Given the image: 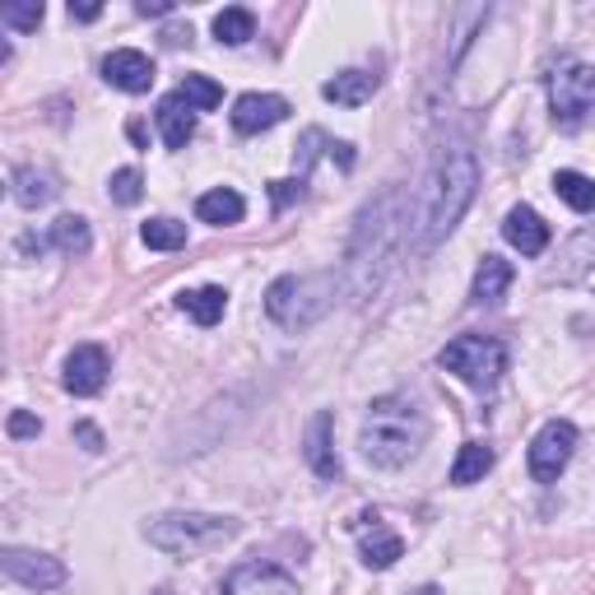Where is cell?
<instances>
[{"instance_id":"6da1fadb","label":"cell","mask_w":595,"mask_h":595,"mask_svg":"<svg viewBox=\"0 0 595 595\" xmlns=\"http://www.w3.org/2000/svg\"><path fill=\"white\" fill-rule=\"evenodd\" d=\"M474 186H480V163H474V154L465 145H447L433 163V173H428L423 201H419L414 228H410L419 252H433L461 224V214L474 201Z\"/></svg>"},{"instance_id":"7a4b0ae2","label":"cell","mask_w":595,"mask_h":595,"mask_svg":"<svg viewBox=\"0 0 595 595\" xmlns=\"http://www.w3.org/2000/svg\"><path fill=\"white\" fill-rule=\"evenodd\" d=\"M400 192H382L372 205H363L359 224L349 237V256H345V284L353 302H368L391 275V260L400 247Z\"/></svg>"},{"instance_id":"3957f363","label":"cell","mask_w":595,"mask_h":595,"mask_svg":"<svg viewBox=\"0 0 595 595\" xmlns=\"http://www.w3.org/2000/svg\"><path fill=\"white\" fill-rule=\"evenodd\" d=\"M428 442V414L410 396H377L363 414L359 447L372 465L400 470L404 461H414Z\"/></svg>"},{"instance_id":"277c9868","label":"cell","mask_w":595,"mask_h":595,"mask_svg":"<svg viewBox=\"0 0 595 595\" xmlns=\"http://www.w3.org/2000/svg\"><path fill=\"white\" fill-rule=\"evenodd\" d=\"M237 535L233 516H214V512H163L145 526V540L154 550L173 554V558H201L214 554Z\"/></svg>"},{"instance_id":"5b68a950","label":"cell","mask_w":595,"mask_h":595,"mask_svg":"<svg viewBox=\"0 0 595 595\" xmlns=\"http://www.w3.org/2000/svg\"><path fill=\"white\" fill-rule=\"evenodd\" d=\"M326 307H330V275H317V279L279 275L266 289V312L284 330H307L326 317Z\"/></svg>"},{"instance_id":"8992f818","label":"cell","mask_w":595,"mask_h":595,"mask_svg":"<svg viewBox=\"0 0 595 595\" xmlns=\"http://www.w3.org/2000/svg\"><path fill=\"white\" fill-rule=\"evenodd\" d=\"M438 363L451 377H461L465 387L489 391L497 377L507 372V349H503V340H493V336H456L438 353Z\"/></svg>"},{"instance_id":"52a82bcc","label":"cell","mask_w":595,"mask_h":595,"mask_svg":"<svg viewBox=\"0 0 595 595\" xmlns=\"http://www.w3.org/2000/svg\"><path fill=\"white\" fill-rule=\"evenodd\" d=\"M595 103V70L591 65H563L550 75V107L563 131H582Z\"/></svg>"},{"instance_id":"ba28073f","label":"cell","mask_w":595,"mask_h":595,"mask_svg":"<svg viewBox=\"0 0 595 595\" xmlns=\"http://www.w3.org/2000/svg\"><path fill=\"white\" fill-rule=\"evenodd\" d=\"M573 451H577V428L573 423L567 419L544 423L531 442V474L540 484H558V474L567 470V461H573Z\"/></svg>"},{"instance_id":"9c48e42d","label":"cell","mask_w":595,"mask_h":595,"mask_svg":"<svg viewBox=\"0 0 595 595\" xmlns=\"http://www.w3.org/2000/svg\"><path fill=\"white\" fill-rule=\"evenodd\" d=\"M219 595H298V582L275 563L247 558L219 582Z\"/></svg>"},{"instance_id":"30bf717a","label":"cell","mask_w":595,"mask_h":595,"mask_svg":"<svg viewBox=\"0 0 595 595\" xmlns=\"http://www.w3.org/2000/svg\"><path fill=\"white\" fill-rule=\"evenodd\" d=\"M0 573L29 591H57L65 582V563L38 550H0Z\"/></svg>"},{"instance_id":"8fae6325","label":"cell","mask_w":595,"mask_h":595,"mask_svg":"<svg viewBox=\"0 0 595 595\" xmlns=\"http://www.w3.org/2000/svg\"><path fill=\"white\" fill-rule=\"evenodd\" d=\"M284 116H289V103L279 99V93H243V99L233 103V131L237 135H260L279 126Z\"/></svg>"},{"instance_id":"7c38bea8","label":"cell","mask_w":595,"mask_h":595,"mask_svg":"<svg viewBox=\"0 0 595 595\" xmlns=\"http://www.w3.org/2000/svg\"><path fill=\"white\" fill-rule=\"evenodd\" d=\"M107 387V349L103 345H80L65 359V391L70 396H99Z\"/></svg>"},{"instance_id":"4fadbf2b","label":"cell","mask_w":595,"mask_h":595,"mask_svg":"<svg viewBox=\"0 0 595 595\" xmlns=\"http://www.w3.org/2000/svg\"><path fill=\"white\" fill-rule=\"evenodd\" d=\"M103 80L122 93H150L154 89V61L145 52H135V47H122V52H112L103 61Z\"/></svg>"},{"instance_id":"5bb4252c","label":"cell","mask_w":595,"mask_h":595,"mask_svg":"<svg viewBox=\"0 0 595 595\" xmlns=\"http://www.w3.org/2000/svg\"><path fill=\"white\" fill-rule=\"evenodd\" d=\"M503 237L521 256H540L544 247H550V224H544L531 205H512L507 219H503Z\"/></svg>"},{"instance_id":"9a60e30c","label":"cell","mask_w":595,"mask_h":595,"mask_svg":"<svg viewBox=\"0 0 595 595\" xmlns=\"http://www.w3.org/2000/svg\"><path fill=\"white\" fill-rule=\"evenodd\" d=\"M307 465H312L317 480H340V456L336 447H330V414L321 410L312 423H307V447H302Z\"/></svg>"},{"instance_id":"2e32d148","label":"cell","mask_w":595,"mask_h":595,"mask_svg":"<svg viewBox=\"0 0 595 595\" xmlns=\"http://www.w3.org/2000/svg\"><path fill=\"white\" fill-rule=\"evenodd\" d=\"M377 93V75L372 70H340L336 80L321 84V99L326 103H340V107H363Z\"/></svg>"},{"instance_id":"e0dca14e","label":"cell","mask_w":595,"mask_h":595,"mask_svg":"<svg viewBox=\"0 0 595 595\" xmlns=\"http://www.w3.org/2000/svg\"><path fill=\"white\" fill-rule=\"evenodd\" d=\"M512 289V260L503 256H484L480 260V270H474V284H470V302H497Z\"/></svg>"},{"instance_id":"ac0fdd59","label":"cell","mask_w":595,"mask_h":595,"mask_svg":"<svg viewBox=\"0 0 595 595\" xmlns=\"http://www.w3.org/2000/svg\"><path fill=\"white\" fill-rule=\"evenodd\" d=\"M177 307L196 326H214V321H224V312H228V294L219 289V284H201V289L177 294Z\"/></svg>"},{"instance_id":"d6986e66","label":"cell","mask_w":595,"mask_h":595,"mask_svg":"<svg viewBox=\"0 0 595 595\" xmlns=\"http://www.w3.org/2000/svg\"><path fill=\"white\" fill-rule=\"evenodd\" d=\"M158 131H163V145L168 150H186V140L196 135V112L173 93V99L158 103Z\"/></svg>"},{"instance_id":"ffe728a7","label":"cell","mask_w":595,"mask_h":595,"mask_svg":"<svg viewBox=\"0 0 595 595\" xmlns=\"http://www.w3.org/2000/svg\"><path fill=\"white\" fill-rule=\"evenodd\" d=\"M196 214H201V224H214V228H228L237 224L247 214V201L233 192V186H214V192H205L196 201Z\"/></svg>"},{"instance_id":"44dd1931","label":"cell","mask_w":595,"mask_h":595,"mask_svg":"<svg viewBox=\"0 0 595 595\" xmlns=\"http://www.w3.org/2000/svg\"><path fill=\"white\" fill-rule=\"evenodd\" d=\"M47 243H52L57 252H65V256H84L93 247V233H89V224L80 219V214H61V219L52 224V233H47Z\"/></svg>"},{"instance_id":"7402d4cb","label":"cell","mask_w":595,"mask_h":595,"mask_svg":"<svg viewBox=\"0 0 595 595\" xmlns=\"http://www.w3.org/2000/svg\"><path fill=\"white\" fill-rule=\"evenodd\" d=\"M493 470V447H484V442H465L461 447V456H456V465H451V484H480L484 474Z\"/></svg>"},{"instance_id":"603a6c76","label":"cell","mask_w":595,"mask_h":595,"mask_svg":"<svg viewBox=\"0 0 595 595\" xmlns=\"http://www.w3.org/2000/svg\"><path fill=\"white\" fill-rule=\"evenodd\" d=\"M214 38H219L224 47H243V42H252V38H256V14L243 10V6L219 10V14H214Z\"/></svg>"},{"instance_id":"cb8c5ba5","label":"cell","mask_w":595,"mask_h":595,"mask_svg":"<svg viewBox=\"0 0 595 595\" xmlns=\"http://www.w3.org/2000/svg\"><path fill=\"white\" fill-rule=\"evenodd\" d=\"M52 196H57V177L52 173H38V168H19L14 173V201L23 209H38V205H47Z\"/></svg>"},{"instance_id":"d4e9b609","label":"cell","mask_w":595,"mask_h":595,"mask_svg":"<svg viewBox=\"0 0 595 595\" xmlns=\"http://www.w3.org/2000/svg\"><path fill=\"white\" fill-rule=\"evenodd\" d=\"M554 192L573 205L577 214H586L591 205H595V182L586 177V173H573V168H563V173H554Z\"/></svg>"},{"instance_id":"484cf974","label":"cell","mask_w":595,"mask_h":595,"mask_svg":"<svg viewBox=\"0 0 595 595\" xmlns=\"http://www.w3.org/2000/svg\"><path fill=\"white\" fill-rule=\"evenodd\" d=\"M177 99L192 107V112H214V107L224 103V89L214 84V80H205V75H186L182 89H177Z\"/></svg>"},{"instance_id":"4316f807","label":"cell","mask_w":595,"mask_h":595,"mask_svg":"<svg viewBox=\"0 0 595 595\" xmlns=\"http://www.w3.org/2000/svg\"><path fill=\"white\" fill-rule=\"evenodd\" d=\"M400 554H404V544H400V535H391V531H377V526H372V535L363 540V563L377 567V573H382V567H391Z\"/></svg>"},{"instance_id":"83f0119b","label":"cell","mask_w":595,"mask_h":595,"mask_svg":"<svg viewBox=\"0 0 595 595\" xmlns=\"http://www.w3.org/2000/svg\"><path fill=\"white\" fill-rule=\"evenodd\" d=\"M140 237H145L150 252H177V247H186V224H177V219H150L145 228H140Z\"/></svg>"},{"instance_id":"f1b7e54d","label":"cell","mask_w":595,"mask_h":595,"mask_svg":"<svg viewBox=\"0 0 595 595\" xmlns=\"http://www.w3.org/2000/svg\"><path fill=\"white\" fill-rule=\"evenodd\" d=\"M42 0H0V23H10L19 33H33L42 23Z\"/></svg>"},{"instance_id":"f546056e","label":"cell","mask_w":595,"mask_h":595,"mask_svg":"<svg viewBox=\"0 0 595 595\" xmlns=\"http://www.w3.org/2000/svg\"><path fill=\"white\" fill-rule=\"evenodd\" d=\"M107 192H112L116 205H135L140 196H145V177H140L135 168H116L112 182H107Z\"/></svg>"},{"instance_id":"4dcf8cb0","label":"cell","mask_w":595,"mask_h":595,"mask_svg":"<svg viewBox=\"0 0 595 595\" xmlns=\"http://www.w3.org/2000/svg\"><path fill=\"white\" fill-rule=\"evenodd\" d=\"M270 201H275V209H289L294 201H302V177H284V182H270Z\"/></svg>"},{"instance_id":"1f68e13d","label":"cell","mask_w":595,"mask_h":595,"mask_svg":"<svg viewBox=\"0 0 595 595\" xmlns=\"http://www.w3.org/2000/svg\"><path fill=\"white\" fill-rule=\"evenodd\" d=\"M42 433V423L29 414V410H19V414H10V438H38Z\"/></svg>"},{"instance_id":"d6a6232c","label":"cell","mask_w":595,"mask_h":595,"mask_svg":"<svg viewBox=\"0 0 595 595\" xmlns=\"http://www.w3.org/2000/svg\"><path fill=\"white\" fill-rule=\"evenodd\" d=\"M103 14V6L99 0H70V19H80V23H93Z\"/></svg>"},{"instance_id":"836d02e7","label":"cell","mask_w":595,"mask_h":595,"mask_svg":"<svg viewBox=\"0 0 595 595\" xmlns=\"http://www.w3.org/2000/svg\"><path fill=\"white\" fill-rule=\"evenodd\" d=\"M75 438L84 442V451H103V433L93 423H75Z\"/></svg>"},{"instance_id":"e575fe53","label":"cell","mask_w":595,"mask_h":595,"mask_svg":"<svg viewBox=\"0 0 595 595\" xmlns=\"http://www.w3.org/2000/svg\"><path fill=\"white\" fill-rule=\"evenodd\" d=\"M135 10L145 14V19L150 14H173V0H135Z\"/></svg>"},{"instance_id":"d590c367","label":"cell","mask_w":595,"mask_h":595,"mask_svg":"<svg viewBox=\"0 0 595 595\" xmlns=\"http://www.w3.org/2000/svg\"><path fill=\"white\" fill-rule=\"evenodd\" d=\"M163 38H168V42H186V38H192V29H168Z\"/></svg>"},{"instance_id":"8d00e7d4","label":"cell","mask_w":595,"mask_h":595,"mask_svg":"<svg viewBox=\"0 0 595 595\" xmlns=\"http://www.w3.org/2000/svg\"><path fill=\"white\" fill-rule=\"evenodd\" d=\"M6 61H10V42H6V38H0V65H6Z\"/></svg>"},{"instance_id":"74e56055","label":"cell","mask_w":595,"mask_h":595,"mask_svg":"<svg viewBox=\"0 0 595 595\" xmlns=\"http://www.w3.org/2000/svg\"><path fill=\"white\" fill-rule=\"evenodd\" d=\"M158 595H173V591H158Z\"/></svg>"},{"instance_id":"f35d334b","label":"cell","mask_w":595,"mask_h":595,"mask_svg":"<svg viewBox=\"0 0 595 595\" xmlns=\"http://www.w3.org/2000/svg\"><path fill=\"white\" fill-rule=\"evenodd\" d=\"M0 196H6V186H0Z\"/></svg>"}]
</instances>
